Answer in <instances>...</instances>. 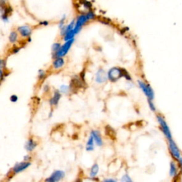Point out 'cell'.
<instances>
[{
  "label": "cell",
  "mask_w": 182,
  "mask_h": 182,
  "mask_svg": "<svg viewBox=\"0 0 182 182\" xmlns=\"http://www.w3.org/2000/svg\"><path fill=\"white\" fill-rule=\"evenodd\" d=\"M18 31L24 37H28L31 34V29L28 26H22L18 28Z\"/></svg>",
  "instance_id": "10"
},
{
  "label": "cell",
  "mask_w": 182,
  "mask_h": 182,
  "mask_svg": "<svg viewBox=\"0 0 182 182\" xmlns=\"http://www.w3.org/2000/svg\"><path fill=\"white\" fill-rule=\"evenodd\" d=\"M105 181H112V182H114V181H116V180H115V179H105Z\"/></svg>",
  "instance_id": "31"
},
{
  "label": "cell",
  "mask_w": 182,
  "mask_h": 182,
  "mask_svg": "<svg viewBox=\"0 0 182 182\" xmlns=\"http://www.w3.org/2000/svg\"><path fill=\"white\" fill-rule=\"evenodd\" d=\"M61 93H59V91H56L54 93V97L50 100V104L51 105H56L59 102V100L61 99Z\"/></svg>",
  "instance_id": "12"
},
{
  "label": "cell",
  "mask_w": 182,
  "mask_h": 182,
  "mask_svg": "<svg viewBox=\"0 0 182 182\" xmlns=\"http://www.w3.org/2000/svg\"><path fill=\"white\" fill-rule=\"evenodd\" d=\"M132 180L131 179V178L130 176H128L127 174H125L123 176V178H122V181H132Z\"/></svg>",
  "instance_id": "24"
},
{
  "label": "cell",
  "mask_w": 182,
  "mask_h": 182,
  "mask_svg": "<svg viewBox=\"0 0 182 182\" xmlns=\"http://www.w3.org/2000/svg\"><path fill=\"white\" fill-rule=\"evenodd\" d=\"M64 176H65V172L61 171V170H57V171H55L51 175L49 178L46 179V181L49 182L59 181L61 180V179H63Z\"/></svg>",
  "instance_id": "6"
},
{
  "label": "cell",
  "mask_w": 182,
  "mask_h": 182,
  "mask_svg": "<svg viewBox=\"0 0 182 182\" xmlns=\"http://www.w3.org/2000/svg\"><path fill=\"white\" fill-rule=\"evenodd\" d=\"M148 103H149V107H150V109L154 112L155 111L156 107L155 106H154V103H152V100H151V99H148Z\"/></svg>",
  "instance_id": "23"
},
{
  "label": "cell",
  "mask_w": 182,
  "mask_h": 182,
  "mask_svg": "<svg viewBox=\"0 0 182 182\" xmlns=\"http://www.w3.org/2000/svg\"><path fill=\"white\" fill-rule=\"evenodd\" d=\"M61 44H60L59 43H54V45L52 46V50H53V52L54 53V54H56L58 51H59L60 48H61Z\"/></svg>",
  "instance_id": "21"
},
{
  "label": "cell",
  "mask_w": 182,
  "mask_h": 182,
  "mask_svg": "<svg viewBox=\"0 0 182 182\" xmlns=\"http://www.w3.org/2000/svg\"><path fill=\"white\" fill-rule=\"evenodd\" d=\"M95 18V14L92 11H89L87 14H81L78 17V19L75 22V27L72 30H71L70 31L67 32L64 36V40L67 41L68 40L73 38L75 34H77L78 32L80 31L82 26L86 24L87 22H88L89 20L93 19Z\"/></svg>",
  "instance_id": "1"
},
{
  "label": "cell",
  "mask_w": 182,
  "mask_h": 182,
  "mask_svg": "<svg viewBox=\"0 0 182 182\" xmlns=\"http://www.w3.org/2000/svg\"><path fill=\"white\" fill-rule=\"evenodd\" d=\"M30 165H31V164L29 162H21L19 164H17L14 166V167L13 172H14L15 174L22 172L24 171V170L26 169Z\"/></svg>",
  "instance_id": "9"
},
{
  "label": "cell",
  "mask_w": 182,
  "mask_h": 182,
  "mask_svg": "<svg viewBox=\"0 0 182 182\" xmlns=\"http://www.w3.org/2000/svg\"><path fill=\"white\" fill-rule=\"evenodd\" d=\"M45 72L43 70H39L38 71V78L39 79H42V78L45 76Z\"/></svg>",
  "instance_id": "25"
},
{
  "label": "cell",
  "mask_w": 182,
  "mask_h": 182,
  "mask_svg": "<svg viewBox=\"0 0 182 182\" xmlns=\"http://www.w3.org/2000/svg\"><path fill=\"white\" fill-rule=\"evenodd\" d=\"M10 100H11V102L15 103V102H17V101L18 98H17V96H16V95H12V96H11Z\"/></svg>",
  "instance_id": "28"
},
{
  "label": "cell",
  "mask_w": 182,
  "mask_h": 182,
  "mask_svg": "<svg viewBox=\"0 0 182 182\" xmlns=\"http://www.w3.org/2000/svg\"><path fill=\"white\" fill-rule=\"evenodd\" d=\"M53 65H54V68L56 69L61 68L62 66L64 65V59L63 58H61V57L56 58V59L54 61Z\"/></svg>",
  "instance_id": "14"
},
{
  "label": "cell",
  "mask_w": 182,
  "mask_h": 182,
  "mask_svg": "<svg viewBox=\"0 0 182 182\" xmlns=\"http://www.w3.org/2000/svg\"><path fill=\"white\" fill-rule=\"evenodd\" d=\"M73 42H74V38H72V39H71V40H68V41H66V42L65 43V44H64L63 46H62V47H61V48H60L59 51L55 54V56H56V58L57 57H63V56H65V55L67 54L68 51L71 48V46H72Z\"/></svg>",
  "instance_id": "4"
},
{
  "label": "cell",
  "mask_w": 182,
  "mask_h": 182,
  "mask_svg": "<svg viewBox=\"0 0 182 182\" xmlns=\"http://www.w3.org/2000/svg\"><path fill=\"white\" fill-rule=\"evenodd\" d=\"M156 118H157V120L160 123L161 126V128H162V130L164 134L166 136V137L167 138L168 140H172V135L171 133V131H170V129L168 126L167 123H166V121L162 117L160 116V115H157L156 116Z\"/></svg>",
  "instance_id": "3"
},
{
  "label": "cell",
  "mask_w": 182,
  "mask_h": 182,
  "mask_svg": "<svg viewBox=\"0 0 182 182\" xmlns=\"http://www.w3.org/2000/svg\"><path fill=\"white\" fill-rule=\"evenodd\" d=\"M83 83L79 78L78 77H75V78H73L71 81V87H82Z\"/></svg>",
  "instance_id": "16"
},
{
  "label": "cell",
  "mask_w": 182,
  "mask_h": 182,
  "mask_svg": "<svg viewBox=\"0 0 182 182\" xmlns=\"http://www.w3.org/2000/svg\"><path fill=\"white\" fill-rule=\"evenodd\" d=\"M94 138L93 136L91 135V137H89L88 140H87V144H86V150L87 151H93L94 149Z\"/></svg>",
  "instance_id": "15"
},
{
  "label": "cell",
  "mask_w": 182,
  "mask_h": 182,
  "mask_svg": "<svg viewBox=\"0 0 182 182\" xmlns=\"http://www.w3.org/2000/svg\"><path fill=\"white\" fill-rule=\"evenodd\" d=\"M99 171V167L98 165L97 164H95L93 167L91 168V174H90V176L92 178H93V177H95L97 174H98Z\"/></svg>",
  "instance_id": "17"
},
{
  "label": "cell",
  "mask_w": 182,
  "mask_h": 182,
  "mask_svg": "<svg viewBox=\"0 0 182 182\" xmlns=\"http://www.w3.org/2000/svg\"><path fill=\"white\" fill-rule=\"evenodd\" d=\"M17 37H18V36H17V32H15V31L11 32V34H10V42L11 43H14V42H16V41H17Z\"/></svg>",
  "instance_id": "19"
},
{
  "label": "cell",
  "mask_w": 182,
  "mask_h": 182,
  "mask_svg": "<svg viewBox=\"0 0 182 182\" xmlns=\"http://www.w3.org/2000/svg\"><path fill=\"white\" fill-rule=\"evenodd\" d=\"M123 76V69L119 68H112L108 71L107 77L110 81L115 82Z\"/></svg>",
  "instance_id": "2"
},
{
  "label": "cell",
  "mask_w": 182,
  "mask_h": 182,
  "mask_svg": "<svg viewBox=\"0 0 182 182\" xmlns=\"http://www.w3.org/2000/svg\"><path fill=\"white\" fill-rule=\"evenodd\" d=\"M65 19H66V16H64L63 19H61V20L60 21V23H59L60 29H62L63 26H64V21H65Z\"/></svg>",
  "instance_id": "27"
},
{
  "label": "cell",
  "mask_w": 182,
  "mask_h": 182,
  "mask_svg": "<svg viewBox=\"0 0 182 182\" xmlns=\"http://www.w3.org/2000/svg\"><path fill=\"white\" fill-rule=\"evenodd\" d=\"M106 132H107V134L109 136H111V137H115V130L109 126H107V127H106Z\"/></svg>",
  "instance_id": "20"
},
{
  "label": "cell",
  "mask_w": 182,
  "mask_h": 182,
  "mask_svg": "<svg viewBox=\"0 0 182 182\" xmlns=\"http://www.w3.org/2000/svg\"><path fill=\"white\" fill-rule=\"evenodd\" d=\"M69 91V87L66 86V85H63V86H61V91L62 92V93H68Z\"/></svg>",
  "instance_id": "22"
},
{
  "label": "cell",
  "mask_w": 182,
  "mask_h": 182,
  "mask_svg": "<svg viewBox=\"0 0 182 182\" xmlns=\"http://www.w3.org/2000/svg\"><path fill=\"white\" fill-rule=\"evenodd\" d=\"M169 150L171 152L172 156L174 158H176V160H178L181 157L180 156V151L178 148V147L176 146V144H175V142L172 140H169Z\"/></svg>",
  "instance_id": "7"
},
{
  "label": "cell",
  "mask_w": 182,
  "mask_h": 182,
  "mask_svg": "<svg viewBox=\"0 0 182 182\" xmlns=\"http://www.w3.org/2000/svg\"><path fill=\"white\" fill-rule=\"evenodd\" d=\"M107 75L106 74L105 71L103 69H99L98 72L96 73L95 81L98 83H103L107 81Z\"/></svg>",
  "instance_id": "8"
},
{
  "label": "cell",
  "mask_w": 182,
  "mask_h": 182,
  "mask_svg": "<svg viewBox=\"0 0 182 182\" xmlns=\"http://www.w3.org/2000/svg\"><path fill=\"white\" fill-rule=\"evenodd\" d=\"M29 160H31V156H30L26 155V156H24V160L25 161H28Z\"/></svg>",
  "instance_id": "29"
},
{
  "label": "cell",
  "mask_w": 182,
  "mask_h": 182,
  "mask_svg": "<svg viewBox=\"0 0 182 182\" xmlns=\"http://www.w3.org/2000/svg\"><path fill=\"white\" fill-rule=\"evenodd\" d=\"M36 145H37V144H36V142H34L32 139H30L26 142V144H25V148H26L27 151L31 152L36 148Z\"/></svg>",
  "instance_id": "13"
},
{
  "label": "cell",
  "mask_w": 182,
  "mask_h": 182,
  "mask_svg": "<svg viewBox=\"0 0 182 182\" xmlns=\"http://www.w3.org/2000/svg\"><path fill=\"white\" fill-rule=\"evenodd\" d=\"M170 176L174 177L177 174V169L176 165L174 162H171L170 164V172H169Z\"/></svg>",
  "instance_id": "18"
},
{
  "label": "cell",
  "mask_w": 182,
  "mask_h": 182,
  "mask_svg": "<svg viewBox=\"0 0 182 182\" xmlns=\"http://www.w3.org/2000/svg\"><path fill=\"white\" fill-rule=\"evenodd\" d=\"M138 83H139L140 88H141L142 91L144 92V93L146 95V96L148 98V99L153 100L154 98V93L152 88L150 87V86H149V84L144 83V82L140 81V80L138 81Z\"/></svg>",
  "instance_id": "5"
},
{
  "label": "cell",
  "mask_w": 182,
  "mask_h": 182,
  "mask_svg": "<svg viewBox=\"0 0 182 182\" xmlns=\"http://www.w3.org/2000/svg\"><path fill=\"white\" fill-rule=\"evenodd\" d=\"M123 76H125L127 80H131V78L130 76V75H129L127 73V72L125 69H123Z\"/></svg>",
  "instance_id": "26"
},
{
  "label": "cell",
  "mask_w": 182,
  "mask_h": 182,
  "mask_svg": "<svg viewBox=\"0 0 182 182\" xmlns=\"http://www.w3.org/2000/svg\"><path fill=\"white\" fill-rule=\"evenodd\" d=\"M91 135L93 137L94 140H95L96 144L99 147L102 146L103 140H102V138H101L100 135V133H99L98 131H92Z\"/></svg>",
  "instance_id": "11"
},
{
  "label": "cell",
  "mask_w": 182,
  "mask_h": 182,
  "mask_svg": "<svg viewBox=\"0 0 182 182\" xmlns=\"http://www.w3.org/2000/svg\"><path fill=\"white\" fill-rule=\"evenodd\" d=\"M178 161H179V164H180L181 169H182V158L180 157L179 159H178Z\"/></svg>",
  "instance_id": "30"
}]
</instances>
